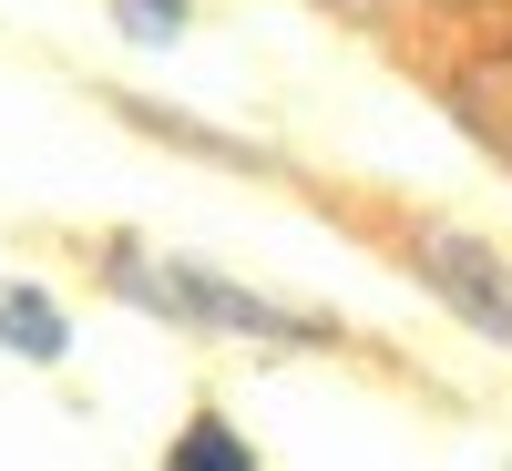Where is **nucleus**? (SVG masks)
I'll return each mask as SVG.
<instances>
[{
	"label": "nucleus",
	"mask_w": 512,
	"mask_h": 471,
	"mask_svg": "<svg viewBox=\"0 0 512 471\" xmlns=\"http://www.w3.org/2000/svg\"><path fill=\"white\" fill-rule=\"evenodd\" d=\"M103 277L123 308L144 318H175V328H226V338H267V349H328V318L308 308H277V297H256L216 267H195V256H144V246H103Z\"/></svg>",
	"instance_id": "nucleus-1"
},
{
	"label": "nucleus",
	"mask_w": 512,
	"mask_h": 471,
	"mask_svg": "<svg viewBox=\"0 0 512 471\" xmlns=\"http://www.w3.org/2000/svg\"><path fill=\"white\" fill-rule=\"evenodd\" d=\"M410 277L431 287L472 338L512 349V267H502V246L461 236V226H420V236H410Z\"/></svg>",
	"instance_id": "nucleus-2"
},
{
	"label": "nucleus",
	"mask_w": 512,
	"mask_h": 471,
	"mask_svg": "<svg viewBox=\"0 0 512 471\" xmlns=\"http://www.w3.org/2000/svg\"><path fill=\"white\" fill-rule=\"evenodd\" d=\"M0 349L31 359V369H62V359H72V318H62L31 277H11V287H0Z\"/></svg>",
	"instance_id": "nucleus-3"
},
{
	"label": "nucleus",
	"mask_w": 512,
	"mask_h": 471,
	"mask_svg": "<svg viewBox=\"0 0 512 471\" xmlns=\"http://www.w3.org/2000/svg\"><path fill=\"white\" fill-rule=\"evenodd\" d=\"M113 113L134 123V134H154V144H185V154H205V164H246V175H267V154H256V144H236V134H205V123L164 113V103H134V93H123Z\"/></svg>",
	"instance_id": "nucleus-4"
},
{
	"label": "nucleus",
	"mask_w": 512,
	"mask_h": 471,
	"mask_svg": "<svg viewBox=\"0 0 512 471\" xmlns=\"http://www.w3.org/2000/svg\"><path fill=\"white\" fill-rule=\"evenodd\" d=\"M451 103H461V123H472L482 144H502V154H512V52H482L472 72L451 82Z\"/></svg>",
	"instance_id": "nucleus-5"
},
{
	"label": "nucleus",
	"mask_w": 512,
	"mask_h": 471,
	"mask_svg": "<svg viewBox=\"0 0 512 471\" xmlns=\"http://www.w3.org/2000/svg\"><path fill=\"white\" fill-rule=\"evenodd\" d=\"M164 471H256V441H236L226 410H185V431L164 441Z\"/></svg>",
	"instance_id": "nucleus-6"
},
{
	"label": "nucleus",
	"mask_w": 512,
	"mask_h": 471,
	"mask_svg": "<svg viewBox=\"0 0 512 471\" xmlns=\"http://www.w3.org/2000/svg\"><path fill=\"white\" fill-rule=\"evenodd\" d=\"M185 21H195V0H113L123 41H185Z\"/></svg>",
	"instance_id": "nucleus-7"
}]
</instances>
